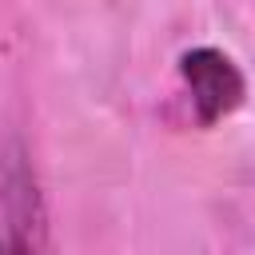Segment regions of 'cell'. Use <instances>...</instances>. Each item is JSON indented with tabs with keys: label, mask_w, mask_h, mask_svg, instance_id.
Here are the masks:
<instances>
[{
	"label": "cell",
	"mask_w": 255,
	"mask_h": 255,
	"mask_svg": "<svg viewBox=\"0 0 255 255\" xmlns=\"http://www.w3.org/2000/svg\"><path fill=\"white\" fill-rule=\"evenodd\" d=\"M0 255H48V207L20 135L0 139Z\"/></svg>",
	"instance_id": "obj_1"
},
{
	"label": "cell",
	"mask_w": 255,
	"mask_h": 255,
	"mask_svg": "<svg viewBox=\"0 0 255 255\" xmlns=\"http://www.w3.org/2000/svg\"><path fill=\"white\" fill-rule=\"evenodd\" d=\"M179 80L187 88L191 112L203 128L227 120L243 100H247V76L235 64L231 52L215 48V44H195L187 52H179Z\"/></svg>",
	"instance_id": "obj_2"
}]
</instances>
